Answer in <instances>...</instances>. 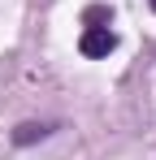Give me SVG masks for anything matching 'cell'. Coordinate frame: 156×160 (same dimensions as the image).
<instances>
[{"mask_svg": "<svg viewBox=\"0 0 156 160\" xmlns=\"http://www.w3.org/2000/svg\"><path fill=\"white\" fill-rule=\"evenodd\" d=\"M113 48H117V35H113L108 26H87L82 39H78V52L82 56H108Z\"/></svg>", "mask_w": 156, "mask_h": 160, "instance_id": "obj_1", "label": "cell"}, {"mask_svg": "<svg viewBox=\"0 0 156 160\" xmlns=\"http://www.w3.org/2000/svg\"><path fill=\"white\" fill-rule=\"evenodd\" d=\"M48 134H52L48 121H22V126L13 130V143H18V147H26V143H35V138H48Z\"/></svg>", "mask_w": 156, "mask_h": 160, "instance_id": "obj_2", "label": "cell"}, {"mask_svg": "<svg viewBox=\"0 0 156 160\" xmlns=\"http://www.w3.org/2000/svg\"><path fill=\"white\" fill-rule=\"evenodd\" d=\"M148 4H152V13H156V0H148Z\"/></svg>", "mask_w": 156, "mask_h": 160, "instance_id": "obj_3", "label": "cell"}]
</instances>
